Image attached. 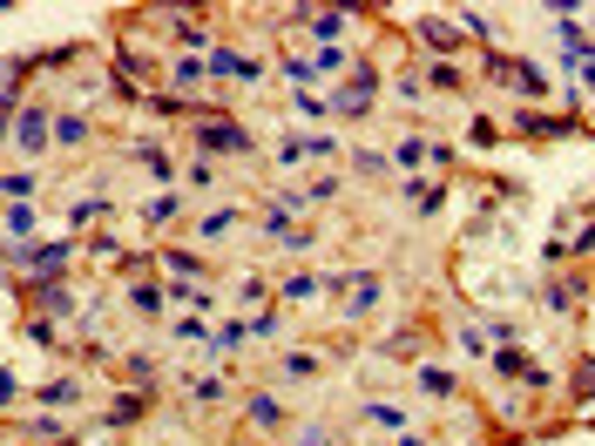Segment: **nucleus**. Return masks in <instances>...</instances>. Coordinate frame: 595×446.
<instances>
[{"mask_svg":"<svg viewBox=\"0 0 595 446\" xmlns=\"http://www.w3.org/2000/svg\"><path fill=\"white\" fill-rule=\"evenodd\" d=\"M318 291H325V285H318L311 271H291V278L278 285V298H285V305H305V298H318Z\"/></svg>","mask_w":595,"mask_h":446,"instance_id":"11","label":"nucleus"},{"mask_svg":"<svg viewBox=\"0 0 595 446\" xmlns=\"http://www.w3.org/2000/svg\"><path fill=\"white\" fill-rule=\"evenodd\" d=\"M68 217H75V230H81V224H102V197H89V204H75Z\"/></svg>","mask_w":595,"mask_h":446,"instance_id":"25","label":"nucleus"},{"mask_svg":"<svg viewBox=\"0 0 595 446\" xmlns=\"http://www.w3.org/2000/svg\"><path fill=\"white\" fill-rule=\"evenodd\" d=\"M197 142H204V149H230V156H244V149H250V129H237L230 116H204Z\"/></svg>","mask_w":595,"mask_h":446,"instance_id":"2","label":"nucleus"},{"mask_svg":"<svg viewBox=\"0 0 595 446\" xmlns=\"http://www.w3.org/2000/svg\"><path fill=\"white\" fill-rule=\"evenodd\" d=\"M177 338H184V345H210V325H204V318H184Z\"/></svg>","mask_w":595,"mask_h":446,"instance_id":"24","label":"nucleus"},{"mask_svg":"<svg viewBox=\"0 0 595 446\" xmlns=\"http://www.w3.org/2000/svg\"><path fill=\"white\" fill-rule=\"evenodd\" d=\"M515 129H528V136H568V122H548V116H515Z\"/></svg>","mask_w":595,"mask_h":446,"instance_id":"21","label":"nucleus"},{"mask_svg":"<svg viewBox=\"0 0 595 446\" xmlns=\"http://www.w3.org/2000/svg\"><path fill=\"white\" fill-rule=\"evenodd\" d=\"M41 399H48V406H68V399H75V379H54V386H41Z\"/></svg>","mask_w":595,"mask_h":446,"instance_id":"26","label":"nucleus"},{"mask_svg":"<svg viewBox=\"0 0 595 446\" xmlns=\"http://www.w3.org/2000/svg\"><path fill=\"white\" fill-rule=\"evenodd\" d=\"M204 75H210V68H204V61H197V54H184V61H177V68H169V81H177V102H190V88H197V81H204Z\"/></svg>","mask_w":595,"mask_h":446,"instance_id":"10","label":"nucleus"},{"mask_svg":"<svg viewBox=\"0 0 595 446\" xmlns=\"http://www.w3.org/2000/svg\"><path fill=\"white\" fill-rule=\"evenodd\" d=\"M28 298H34L48 318H68V311H75V285H61V278H48V285H28Z\"/></svg>","mask_w":595,"mask_h":446,"instance_id":"7","label":"nucleus"},{"mask_svg":"<svg viewBox=\"0 0 595 446\" xmlns=\"http://www.w3.org/2000/svg\"><path fill=\"white\" fill-rule=\"evenodd\" d=\"M427 81H434V88H460L467 75H460V61H434V68H427Z\"/></svg>","mask_w":595,"mask_h":446,"instance_id":"20","label":"nucleus"},{"mask_svg":"<svg viewBox=\"0 0 595 446\" xmlns=\"http://www.w3.org/2000/svg\"><path fill=\"white\" fill-rule=\"evenodd\" d=\"M162 298H169V285H129V305H136L142 318H156V311H162Z\"/></svg>","mask_w":595,"mask_h":446,"instance_id":"13","label":"nucleus"},{"mask_svg":"<svg viewBox=\"0 0 595 446\" xmlns=\"http://www.w3.org/2000/svg\"><path fill=\"white\" fill-rule=\"evenodd\" d=\"M149 413V393H129V399H116V413H109V426H136Z\"/></svg>","mask_w":595,"mask_h":446,"instance_id":"14","label":"nucleus"},{"mask_svg":"<svg viewBox=\"0 0 595 446\" xmlns=\"http://www.w3.org/2000/svg\"><path fill=\"white\" fill-rule=\"evenodd\" d=\"M419 41H427V48H440V61H454V54H460V28H454V21H440V14H427V21H419Z\"/></svg>","mask_w":595,"mask_h":446,"instance_id":"8","label":"nucleus"},{"mask_svg":"<svg viewBox=\"0 0 595 446\" xmlns=\"http://www.w3.org/2000/svg\"><path fill=\"white\" fill-rule=\"evenodd\" d=\"M210 75H217V81H244V88H250V81H258V61H250V54H230V48H210Z\"/></svg>","mask_w":595,"mask_h":446,"instance_id":"6","label":"nucleus"},{"mask_svg":"<svg viewBox=\"0 0 595 446\" xmlns=\"http://www.w3.org/2000/svg\"><path fill=\"white\" fill-rule=\"evenodd\" d=\"M14 102H21V61L0 54V109H14Z\"/></svg>","mask_w":595,"mask_h":446,"instance_id":"12","label":"nucleus"},{"mask_svg":"<svg viewBox=\"0 0 595 446\" xmlns=\"http://www.w3.org/2000/svg\"><path fill=\"white\" fill-rule=\"evenodd\" d=\"M0 136H14V122H8V109H0Z\"/></svg>","mask_w":595,"mask_h":446,"instance_id":"29","label":"nucleus"},{"mask_svg":"<svg viewBox=\"0 0 595 446\" xmlns=\"http://www.w3.org/2000/svg\"><path fill=\"white\" fill-rule=\"evenodd\" d=\"M68 257H75V244H28V264H21V271H28L34 285H48V278L61 271Z\"/></svg>","mask_w":595,"mask_h":446,"instance_id":"3","label":"nucleus"},{"mask_svg":"<svg viewBox=\"0 0 595 446\" xmlns=\"http://www.w3.org/2000/svg\"><path fill=\"white\" fill-rule=\"evenodd\" d=\"M81 136H89V122H81V116H54V142H61V149H75Z\"/></svg>","mask_w":595,"mask_h":446,"instance_id":"18","label":"nucleus"},{"mask_svg":"<svg viewBox=\"0 0 595 446\" xmlns=\"http://www.w3.org/2000/svg\"><path fill=\"white\" fill-rule=\"evenodd\" d=\"M244 413H250V426H265V433H271V426H285V406H278L271 393H250V399H244Z\"/></svg>","mask_w":595,"mask_h":446,"instance_id":"9","label":"nucleus"},{"mask_svg":"<svg viewBox=\"0 0 595 446\" xmlns=\"http://www.w3.org/2000/svg\"><path fill=\"white\" fill-rule=\"evenodd\" d=\"M399 446H427V439H419V433H406V439H399Z\"/></svg>","mask_w":595,"mask_h":446,"instance_id":"30","label":"nucleus"},{"mask_svg":"<svg viewBox=\"0 0 595 446\" xmlns=\"http://www.w3.org/2000/svg\"><path fill=\"white\" fill-rule=\"evenodd\" d=\"M14 142H21V149H28V156H41V149H48V142H54V116H48V109H34V102H28V109H21V116H14Z\"/></svg>","mask_w":595,"mask_h":446,"instance_id":"1","label":"nucleus"},{"mask_svg":"<svg viewBox=\"0 0 595 446\" xmlns=\"http://www.w3.org/2000/svg\"><path fill=\"white\" fill-rule=\"evenodd\" d=\"M8 230H14V237H28V244H34V210H28V204H14V210H8Z\"/></svg>","mask_w":595,"mask_h":446,"instance_id":"23","label":"nucleus"},{"mask_svg":"<svg viewBox=\"0 0 595 446\" xmlns=\"http://www.w3.org/2000/svg\"><path fill=\"white\" fill-rule=\"evenodd\" d=\"M0 197H8V204L34 197V169H14V176H0Z\"/></svg>","mask_w":595,"mask_h":446,"instance_id":"16","label":"nucleus"},{"mask_svg":"<svg viewBox=\"0 0 595 446\" xmlns=\"http://www.w3.org/2000/svg\"><path fill=\"white\" fill-rule=\"evenodd\" d=\"M582 291H588V285H582V278H568V285H548V305H555V311H568V305H575V298H582Z\"/></svg>","mask_w":595,"mask_h":446,"instance_id":"22","label":"nucleus"},{"mask_svg":"<svg viewBox=\"0 0 595 446\" xmlns=\"http://www.w3.org/2000/svg\"><path fill=\"white\" fill-rule=\"evenodd\" d=\"M373 96H379V81H373V68H359L346 88H338V109H346V116H366V109H373Z\"/></svg>","mask_w":595,"mask_h":446,"instance_id":"5","label":"nucleus"},{"mask_svg":"<svg viewBox=\"0 0 595 446\" xmlns=\"http://www.w3.org/2000/svg\"><path fill=\"white\" fill-rule=\"evenodd\" d=\"M331 291H346V311H353V318H366V311L379 305V278H373V271H353V278H338Z\"/></svg>","mask_w":595,"mask_h":446,"instance_id":"4","label":"nucleus"},{"mask_svg":"<svg viewBox=\"0 0 595 446\" xmlns=\"http://www.w3.org/2000/svg\"><path fill=\"white\" fill-rule=\"evenodd\" d=\"M162 271H177V278H204V264L190 250H162Z\"/></svg>","mask_w":595,"mask_h":446,"instance_id":"17","label":"nucleus"},{"mask_svg":"<svg viewBox=\"0 0 595 446\" xmlns=\"http://www.w3.org/2000/svg\"><path fill=\"white\" fill-rule=\"evenodd\" d=\"M515 68H522V61H507L500 48H487V75H494L500 88H515Z\"/></svg>","mask_w":595,"mask_h":446,"instance_id":"19","label":"nucleus"},{"mask_svg":"<svg viewBox=\"0 0 595 446\" xmlns=\"http://www.w3.org/2000/svg\"><path fill=\"white\" fill-rule=\"evenodd\" d=\"M298 446H331V433H325V426H305V433H298Z\"/></svg>","mask_w":595,"mask_h":446,"instance_id":"27","label":"nucleus"},{"mask_svg":"<svg viewBox=\"0 0 595 446\" xmlns=\"http://www.w3.org/2000/svg\"><path fill=\"white\" fill-rule=\"evenodd\" d=\"M8 406H14V379H8V373H0V413H8Z\"/></svg>","mask_w":595,"mask_h":446,"instance_id":"28","label":"nucleus"},{"mask_svg":"<svg viewBox=\"0 0 595 446\" xmlns=\"http://www.w3.org/2000/svg\"><path fill=\"white\" fill-rule=\"evenodd\" d=\"M515 96H535V102H542V96H548V75L522 61V68H515Z\"/></svg>","mask_w":595,"mask_h":446,"instance_id":"15","label":"nucleus"}]
</instances>
